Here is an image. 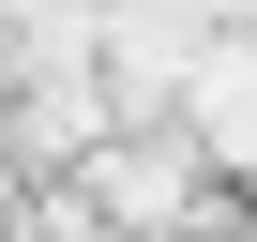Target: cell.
<instances>
[{
    "instance_id": "6da1fadb",
    "label": "cell",
    "mask_w": 257,
    "mask_h": 242,
    "mask_svg": "<svg viewBox=\"0 0 257 242\" xmlns=\"http://www.w3.org/2000/svg\"><path fill=\"white\" fill-rule=\"evenodd\" d=\"M76 197H91L106 227H182V212H197V167H182V152H91Z\"/></svg>"
}]
</instances>
